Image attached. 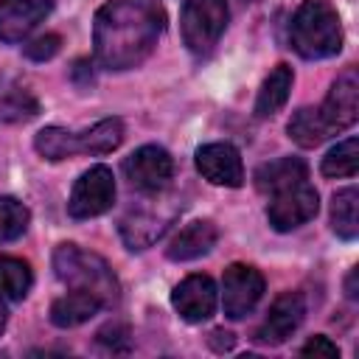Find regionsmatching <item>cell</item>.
<instances>
[{
    "instance_id": "cell-23",
    "label": "cell",
    "mask_w": 359,
    "mask_h": 359,
    "mask_svg": "<svg viewBox=\"0 0 359 359\" xmlns=\"http://www.w3.org/2000/svg\"><path fill=\"white\" fill-rule=\"evenodd\" d=\"M34 149H36L45 160H50V163L65 160V157L73 154V132H67V129H62V126H45L42 132H36Z\"/></svg>"
},
{
    "instance_id": "cell-5",
    "label": "cell",
    "mask_w": 359,
    "mask_h": 359,
    "mask_svg": "<svg viewBox=\"0 0 359 359\" xmlns=\"http://www.w3.org/2000/svg\"><path fill=\"white\" fill-rule=\"evenodd\" d=\"M115 202V177L107 165H93L87 168L73 191H70V202H67V213L73 219H93L101 216L112 208Z\"/></svg>"
},
{
    "instance_id": "cell-24",
    "label": "cell",
    "mask_w": 359,
    "mask_h": 359,
    "mask_svg": "<svg viewBox=\"0 0 359 359\" xmlns=\"http://www.w3.org/2000/svg\"><path fill=\"white\" fill-rule=\"evenodd\" d=\"M31 213L14 196H0V241H14L28 230Z\"/></svg>"
},
{
    "instance_id": "cell-7",
    "label": "cell",
    "mask_w": 359,
    "mask_h": 359,
    "mask_svg": "<svg viewBox=\"0 0 359 359\" xmlns=\"http://www.w3.org/2000/svg\"><path fill=\"white\" fill-rule=\"evenodd\" d=\"M317 208H320V196L303 180V182H294V185L272 194V202L266 208V219L278 233H289V230L311 222L317 216Z\"/></svg>"
},
{
    "instance_id": "cell-26",
    "label": "cell",
    "mask_w": 359,
    "mask_h": 359,
    "mask_svg": "<svg viewBox=\"0 0 359 359\" xmlns=\"http://www.w3.org/2000/svg\"><path fill=\"white\" fill-rule=\"evenodd\" d=\"M59 45H62L59 34H42V36L31 39V42L22 48V53H25L28 59H34V62H45V59H50V56L59 53Z\"/></svg>"
},
{
    "instance_id": "cell-19",
    "label": "cell",
    "mask_w": 359,
    "mask_h": 359,
    "mask_svg": "<svg viewBox=\"0 0 359 359\" xmlns=\"http://www.w3.org/2000/svg\"><path fill=\"white\" fill-rule=\"evenodd\" d=\"M331 230L345 241H353L359 236V191L353 185L334 194V199H331Z\"/></svg>"
},
{
    "instance_id": "cell-28",
    "label": "cell",
    "mask_w": 359,
    "mask_h": 359,
    "mask_svg": "<svg viewBox=\"0 0 359 359\" xmlns=\"http://www.w3.org/2000/svg\"><path fill=\"white\" fill-rule=\"evenodd\" d=\"M356 278H359V269L353 266V269L348 272V280H345V294H348L351 300H356V294H359V292H356Z\"/></svg>"
},
{
    "instance_id": "cell-8",
    "label": "cell",
    "mask_w": 359,
    "mask_h": 359,
    "mask_svg": "<svg viewBox=\"0 0 359 359\" xmlns=\"http://www.w3.org/2000/svg\"><path fill=\"white\" fill-rule=\"evenodd\" d=\"M264 297V275L250 264H230L222 275V309L230 320L247 317Z\"/></svg>"
},
{
    "instance_id": "cell-18",
    "label": "cell",
    "mask_w": 359,
    "mask_h": 359,
    "mask_svg": "<svg viewBox=\"0 0 359 359\" xmlns=\"http://www.w3.org/2000/svg\"><path fill=\"white\" fill-rule=\"evenodd\" d=\"M292 81H294V73L289 65H278L261 84L258 90V98H255V115L258 118H269L275 115L286 98H289V90H292Z\"/></svg>"
},
{
    "instance_id": "cell-27",
    "label": "cell",
    "mask_w": 359,
    "mask_h": 359,
    "mask_svg": "<svg viewBox=\"0 0 359 359\" xmlns=\"http://www.w3.org/2000/svg\"><path fill=\"white\" fill-rule=\"evenodd\" d=\"M300 353H303V356H314V359H337V356H339V348H337L328 337L317 334V337H311V339L300 348Z\"/></svg>"
},
{
    "instance_id": "cell-15",
    "label": "cell",
    "mask_w": 359,
    "mask_h": 359,
    "mask_svg": "<svg viewBox=\"0 0 359 359\" xmlns=\"http://www.w3.org/2000/svg\"><path fill=\"white\" fill-rule=\"evenodd\" d=\"M101 309H104V303L95 294L81 292V289H70L67 294H62V297L53 300V306H50V323L59 325V328H76V325L87 323L90 317H95Z\"/></svg>"
},
{
    "instance_id": "cell-25",
    "label": "cell",
    "mask_w": 359,
    "mask_h": 359,
    "mask_svg": "<svg viewBox=\"0 0 359 359\" xmlns=\"http://www.w3.org/2000/svg\"><path fill=\"white\" fill-rule=\"evenodd\" d=\"M39 112V104L36 98L22 90V87H11L0 95V121L6 123H14V121H28Z\"/></svg>"
},
{
    "instance_id": "cell-13",
    "label": "cell",
    "mask_w": 359,
    "mask_h": 359,
    "mask_svg": "<svg viewBox=\"0 0 359 359\" xmlns=\"http://www.w3.org/2000/svg\"><path fill=\"white\" fill-rule=\"evenodd\" d=\"M53 8V0H0V39L22 42Z\"/></svg>"
},
{
    "instance_id": "cell-6",
    "label": "cell",
    "mask_w": 359,
    "mask_h": 359,
    "mask_svg": "<svg viewBox=\"0 0 359 359\" xmlns=\"http://www.w3.org/2000/svg\"><path fill=\"white\" fill-rule=\"evenodd\" d=\"M129 185L140 194H160L174 177V160L163 146H140L123 160Z\"/></svg>"
},
{
    "instance_id": "cell-17",
    "label": "cell",
    "mask_w": 359,
    "mask_h": 359,
    "mask_svg": "<svg viewBox=\"0 0 359 359\" xmlns=\"http://www.w3.org/2000/svg\"><path fill=\"white\" fill-rule=\"evenodd\" d=\"M123 140L121 118H104L84 132H73V154H107Z\"/></svg>"
},
{
    "instance_id": "cell-9",
    "label": "cell",
    "mask_w": 359,
    "mask_h": 359,
    "mask_svg": "<svg viewBox=\"0 0 359 359\" xmlns=\"http://www.w3.org/2000/svg\"><path fill=\"white\" fill-rule=\"evenodd\" d=\"M320 109V118L325 121L328 132L337 135V132H345L348 126L356 123V115H359V76L353 67H345L337 81L331 84L323 107Z\"/></svg>"
},
{
    "instance_id": "cell-2",
    "label": "cell",
    "mask_w": 359,
    "mask_h": 359,
    "mask_svg": "<svg viewBox=\"0 0 359 359\" xmlns=\"http://www.w3.org/2000/svg\"><path fill=\"white\" fill-rule=\"evenodd\" d=\"M289 42L303 59H328L342 48V22L328 0H303L289 22Z\"/></svg>"
},
{
    "instance_id": "cell-10",
    "label": "cell",
    "mask_w": 359,
    "mask_h": 359,
    "mask_svg": "<svg viewBox=\"0 0 359 359\" xmlns=\"http://www.w3.org/2000/svg\"><path fill=\"white\" fill-rule=\"evenodd\" d=\"M303 317H306L303 294L300 292H283L269 306L261 328L255 331V339L264 342V345H280V342H286L300 328Z\"/></svg>"
},
{
    "instance_id": "cell-21",
    "label": "cell",
    "mask_w": 359,
    "mask_h": 359,
    "mask_svg": "<svg viewBox=\"0 0 359 359\" xmlns=\"http://www.w3.org/2000/svg\"><path fill=\"white\" fill-rule=\"evenodd\" d=\"M34 283L31 266L22 258L0 255V297L3 300H22Z\"/></svg>"
},
{
    "instance_id": "cell-4",
    "label": "cell",
    "mask_w": 359,
    "mask_h": 359,
    "mask_svg": "<svg viewBox=\"0 0 359 359\" xmlns=\"http://www.w3.org/2000/svg\"><path fill=\"white\" fill-rule=\"evenodd\" d=\"M227 20H230L227 0H185L180 11L182 42L188 45L191 53L205 56L222 39Z\"/></svg>"
},
{
    "instance_id": "cell-20",
    "label": "cell",
    "mask_w": 359,
    "mask_h": 359,
    "mask_svg": "<svg viewBox=\"0 0 359 359\" xmlns=\"http://www.w3.org/2000/svg\"><path fill=\"white\" fill-rule=\"evenodd\" d=\"M286 132H289V137H292L297 146H303V149H314V146H320L323 140L331 137L325 121L320 118V109H311V107H300V109L289 118Z\"/></svg>"
},
{
    "instance_id": "cell-16",
    "label": "cell",
    "mask_w": 359,
    "mask_h": 359,
    "mask_svg": "<svg viewBox=\"0 0 359 359\" xmlns=\"http://www.w3.org/2000/svg\"><path fill=\"white\" fill-rule=\"evenodd\" d=\"M303 180H309V165L300 157H280V160L258 165L255 171V188L261 194H278Z\"/></svg>"
},
{
    "instance_id": "cell-29",
    "label": "cell",
    "mask_w": 359,
    "mask_h": 359,
    "mask_svg": "<svg viewBox=\"0 0 359 359\" xmlns=\"http://www.w3.org/2000/svg\"><path fill=\"white\" fill-rule=\"evenodd\" d=\"M6 328V306H3V297H0V331Z\"/></svg>"
},
{
    "instance_id": "cell-14",
    "label": "cell",
    "mask_w": 359,
    "mask_h": 359,
    "mask_svg": "<svg viewBox=\"0 0 359 359\" xmlns=\"http://www.w3.org/2000/svg\"><path fill=\"white\" fill-rule=\"evenodd\" d=\"M216 238H219L216 224L208 222V219H199V222L185 224V227L168 241L165 255H168L171 261H194V258L210 252L213 244H216Z\"/></svg>"
},
{
    "instance_id": "cell-11",
    "label": "cell",
    "mask_w": 359,
    "mask_h": 359,
    "mask_svg": "<svg viewBox=\"0 0 359 359\" xmlns=\"http://www.w3.org/2000/svg\"><path fill=\"white\" fill-rule=\"evenodd\" d=\"M196 171L224 188H238L244 182V163L236 146L230 143H205L196 149Z\"/></svg>"
},
{
    "instance_id": "cell-3",
    "label": "cell",
    "mask_w": 359,
    "mask_h": 359,
    "mask_svg": "<svg viewBox=\"0 0 359 359\" xmlns=\"http://www.w3.org/2000/svg\"><path fill=\"white\" fill-rule=\"evenodd\" d=\"M53 272L65 286L90 292L104 306H112L121 297V286L112 266L101 255L87 252L79 244H59L53 250Z\"/></svg>"
},
{
    "instance_id": "cell-12",
    "label": "cell",
    "mask_w": 359,
    "mask_h": 359,
    "mask_svg": "<svg viewBox=\"0 0 359 359\" xmlns=\"http://www.w3.org/2000/svg\"><path fill=\"white\" fill-rule=\"evenodd\" d=\"M219 294L208 275H188L171 292V306L185 323H202L216 311Z\"/></svg>"
},
{
    "instance_id": "cell-1",
    "label": "cell",
    "mask_w": 359,
    "mask_h": 359,
    "mask_svg": "<svg viewBox=\"0 0 359 359\" xmlns=\"http://www.w3.org/2000/svg\"><path fill=\"white\" fill-rule=\"evenodd\" d=\"M165 11L157 0H107L95 11L93 53L104 70L137 67L157 45Z\"/></svg>"
},
{
    "instance_id": "cell-22",
    "label": "cell",
    "mask_w": 359,
    "mask_h": 359,
    "mask_svg": "<svg viewBox=\"0 0 359 359\" xmlns=\"http://www.w3.org/2000/svg\"><path fill=\"white\" fill-rule=\"evenodd\" d=\"M323 174L325 177H353L359 168V140L356 137H345L342 143H337L325 157H323Z\"/></svg>"
}]
</instances>
